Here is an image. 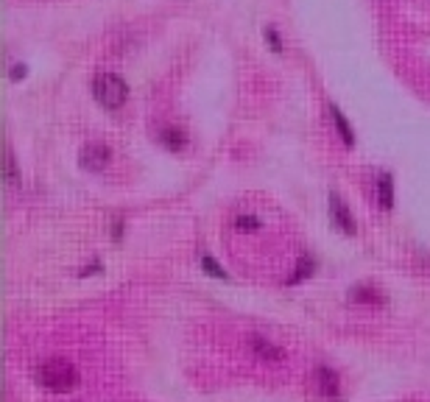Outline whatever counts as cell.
Here are the masks:
<instances>
[{"label": "cell", "instance_id": "1", "mask_svg": "<svg viewBox=\"0 0 430 402\" xmlns=\"http://www.w3.org/2000/svg\"><path fill=\"white\" fill-rule=\"evenodd\" d=\"M37 383L54 394H68L78 386V369L65 358H51L37 369Z\"/></svg>", "mask_w": 430, "mask_h": 402}, {"label": "cell", "instance_id": "2", "mask_svg": "<svg viewBox=\"0 0 430 402\" xmlns=\"http://www.w3.org/2000/svg\"><path fill=\"white\" fill-rule=\"evenodd\" d=\"M92 95L104 109H121L126 103V98H129V87L115 73H101L98 79L92 81Z\"/></svg>", "mask_w": 430, "mask_h": 402}, {"label": "cell", "instance_id": "3", "mask_svg": "<svg viewBox=\"0 0 430 402\" xmlns=\"http://www.w3.org/2000/svg\"><path fill=\"white\" fill-rule=\"evenodd\" d=\"M310 389L316 394V400L321 402H338V394H341V383H338V375L327 366H319L310 377Z\"/></svg>", "mask_w": 430, "mask_h": 402}, {"label": "cell", "instance_id": "4", "mask_svg": "<svg viewBox=\"0 0 430 402\" xmlns=\"http://www.w3.org/2000/svg\"><path fill=\"white\" fill-rule=\"evenodd\" d=\"M78 162H81L84 170H92V173L95 170H104L106 162H109V149L104 143H87L81 149V154H78Z\"/></svg>", "mask_w": 430, "mask_h": 402}, {"label": "cell", "instance_id": "5", "mask_svg": "<svg viewBox=\"0 0 430 402\" xmlns=\"http://www.w3.org/2000/svg\"><path fill=\"white\" fill-rule=\"evenodd\" d=\"M330 218H333V224L341 230V232H347V235H355V221H352V213H350V207L344 204V199L341 196H330Z\"/></svg>", "mask_w": 430, "mask_h": 402}, {"label": "cell", "instance_id": "6", "mask_svg": "<svg viewBox=\"0 0 430 402\" xmlns=\"http://www.w3.org/2000/svg\"><path fill=\"white\" fill-rule=\"evenodd\" d=\"M252 352L260 358V360H271V363H277V360H283L285 355H283V349H277L274 344H269L266 338H260V335H252Z\"/></svg>", "mask_w": 430, "mask_h": 402}, {"label": "cell", "instance_id": "7", "mask_svg": "<svg viewBox=\"0 0 430 402\" xmlns=\"http://www.w3.org/2000/svg\"><path fill=\"white\" fill-rule=\"evenodd\" d=\"M377 199H380V207L383 210H391L394 207V182L388 173H383L377 179Z\"/></svg>", "mask_w": 430, "mask_h": 402}, {"label": "cell", "instance_id": "8", "mask_svg": "<svg viewBox=\"0 0 430 402\" xmlns=\"http://www.w3.org/2000/svg\"><path fill=\"white\" fill-rule=\"evenodd\" d=\"M330 115H333V123H336V129L341 132V140H344V146H347V149H352V146H355V134H352V129H350L347 118H344V115H341V109H336V106H330Z\"/></svg>", "mask_w": 430, "mask_h": 402}, {"label": "cell", "instance_id": "9", "mask_svg": "<svg viewBox=\"0 0 430 402\" xmlns=\"http://www.w3.org/2000/svg\"><path fill=\"white\" fill-rule=\"evenodd\" d=\"M159 143H162L168 151H182L185 143H188V137H185V132H179V129H162Z\"/></svg>", "mask_w": 430, "mask_h": 402}, {"label": "cell", "instance_id": "10", "mask_svg": "<svg viewBox=\"0 0 430 402\" xmlns=\"http://www.w3.org/2000/svg\"><path fill=\"white\" fill-rule=\"evenodd\" d=\"M352 302H360V305H383V294L369 288V285H360V288H352Z\"/></svg>", "mask_w": 430, "mask_h": 402}, {"label": "cell", "instance_id": "11", "mask_svg": "<svg viewBox=\"0 0 430 402\" xmlns=\"http://www.w3.org/2000/svg\"><path fill=\"white\" fill-rule=\"evenodd\" d=\"M313 271H316V260H313L310 254H302V257H299V265H296V274H290L288 285H296V282L307 279V277H310Z\"/></svg>", "mask_w": 430, "mask_h": 402}, {"label": "cell", "instance_id": "12", "mask_svg": "<svg viewBox=\"0 0 430 402\" xmlns=\"http://www.w3.org/2000/svg\"><path fill=\"white\" fill-rule=\"evenodd\" d=\"M235 230H240V232H254V230H260V221H257L254 215H238V218H235Z\"/></svg>", "mask_w": 430, "mask_h": 402}, {"label": "cell", "instance_id": "13", "mask_svg": "<svg viewBox=\"0 0 430 402\" xmlns=\"http://www.w3.org/2000/svg\"><path fill=\"white\" fill-rule=\"evenodd\" d=\"M202 265L207 268V274H210V277H215V279H226V271H223V268L215 263L210 254H204V257H202Z\"/></svg>", "mask_w": 430, "mask_h": 402}, {"label": "cell", "instance_id": "14", "mask_svg": "<svg viewBox=\"0 0 430 402\" xmlns=\"http://www.w3.org/2000/svg\"><path fill=\"white\" fill-rule=\"evenodd\" d=\"M6 179H8V184H14V182H17V162H14L11 149L6 151Z\"/></svg>", "mask_w": 430, "mask_h": 402}, {"label": "cell", "instance_id": "15", "mask_svg": "<svg viewBox=\"0 0 430 402\" xmlns=\"http://www.w3.org/2000/svg\"><path fill=\"white\" fill-rule=\"evenodd\" d=\"M266 39H269V42H271V48H274V51H277V54H280V51H283V42H280V37H277V31H274V28H271V25H269V28H266Z\"/></svg>", "mask_w": 430, "mask_h": 402}, {"label": "cell", "instance_id": "16", "mask_svg": "<svg viewBox=\"0 0 430 402\" xmlns=\"http://www.w3.org/2000/svg\"><path fill=\"white\" fill-rule=\"evenodd\" d=\"M25 76V68L23 65H17V68H11V79L17 81V79H23Z\"/></svg>", "mask_w": 430, "mask_h": 402}]
</instances>
